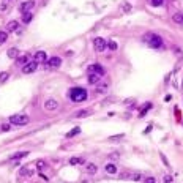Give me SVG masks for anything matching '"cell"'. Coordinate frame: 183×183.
<instances>
[{
	"instance_id": "1",
	"label": "cell",
	"mask_w": 183,
	"mask_h": 183,
	"mask_svg": "<svg viewBox=\"0 0 183 183\" xmlns=\"http://www.w3.org/2000/svg\"><path fill=\"white\" fill-rule=\"evenodd\" d=\"M69 98L74 103H82V101L87 100V90L82 87H74L69 90Z\"/></svg>"
},
{
	"instance_id": "2",
	"label": "cell",
	"mask_w": 183,
	"mask_h": 183,
	"mask_svg": "<svg viewBox=\"0 0 183 183\" xmlns=\"http://www.w3.org/2000/svg\"><path fill=\"white\" fill-rule=\"evenodd\" d=\"M144 41H147L149 44L151 46V48H161L163 46V40H161V36H158V35H155V33H147V35H144Z\"/></svg>"
},
{
	"instance_id": "3",
	"label": "cell",
	"mask_w": 183,
	"mask_h": 183,
	"mask_svg": "<svg viewBox=\"0 0 183 183\" xmlns=\"http://www.w3.org/2000/svg\"><path fill=\"white\" fill-rule=\"evenodd\" d=\"M10 123L11 125H18V126H24L29 123V117L27 115H11L10 117Z\"/></svg>"
},
{
	"instance_id": "4",
	"label": "cell",
	"mask_w": 183,
	"mask_h": 183,
	"mask_svg": "<svg viewBox=\"0 0 183 183\" xmlns=\"http://www.w3.org/2000/svg\"><path fill=\"white\" fill-rule=\"evenodd\" d=\"M106 46H107V43H106V40L104 38H95L93 40V48H95V50L96 52H103L104 49H106Z\"/></svg>"
},
{
	"instance_id": "5",
	"label": "cell",
	"mask_w": 183,
	"mask_h": 183,
	"mask_svg": "<svg viewBox=\"0 0 183 183\" xmlns=\"http://www.w3.org/2000/svg\"><path fill=\"white\" fill-rule=\"evenodd\" d=\"M33 8H35V0H25V2L21 5V13H22V14L32 13Z\"/></svg>"
},
{
	"instance_id": "6",
	"label": "cell",
	"mask_w": 183,
	"mask_h": 183,
	"mask_svg": "<svg viewBox=\"0 0 183 183\" xmlns=\"http://www.w3.org/2000/svg\"><path fill=\"white\" fill-rule=\"evenodd\" d=\"M87 71H88V74H100V76L104 74V68L101 67L100 63H93V65H90Z\"/></svg>"
},
{
	"instance_id": "7",
	"label": "cell",
	"mask_w": 183,
	"mask_h": 183,
	"mask_svg": "<svg viewBox=\"0 0 183 183\" xmlns=\"http://www.w3.org/2000/svg\"><path fill=\"white\" fill-rule=\"evenodd\" d=\"M36 172L35 170V167L30 164V166H24L21 170H19V177H32V175Z\"/></svg>"
},
{
	"instance_id": "8",
	"label": "cell",
	"mask_w": 183,
	"mask_h": 183,
	"mask_svg": "<svg viewBox=\"0 0 183 183\" xmlns=\"http://www.w3.org/2000/svg\"><path fill=\"white\" fill-rule=\"evenodd\" d=\"M36 68H38V63L35 60H32V62H29L27 65L22 67V73H24V74H30V73L36 71Z\"/></svg>"
},
{
	"instance_id": "9",
	"label": "cell",
	"mask_w": 183,
	"mask_h": 183,
	"mask_svg": "<svg viewBox=\"0 0 183 183\" xmlns=\"http://www.w3.org/2000/svg\"><path fill=\"white\" fill-rule=\"evenodd\" d=\"M33 60L36 62V63H46V60H48V54H46L44 50H38V52L35 54Z\"/></svg>"
},
{
	"instance_id": "10",
	"label": "cell",
	"mask_w": 183,
	"mask_h": 183,
	"mask_svg": "<svg viewBox=\"0 0 183 183\" xmlns=\"http://www.w3.org/2000/svg\"><path fill=\"white\" fill-rule=\"evenodd\" d=\"M62 65V58L60 57H50L49 62L46 63V67L48 68H58Z\"/></svg>"
},
{
	"instance_id": "11",
	"label": "cell",
	"mask_w": 183,
	"mask_h": 183,
	"mask_svg": "<svg viewBox=\"0 0 183 183\" xmlns=\"http://www.w3.org/2000/svg\"><path fill=\"white\" fill-rule=\"evenodd\" d=\"M57 107H58V103L55 100H48L44 103V109H48V111H55Z\"/></svg>"
},
{
	"instance_id": "12",
	"label": "cell",
	"mask_w": 183,
	"mask_h": 183,
	"mask_svg": "<svg viewBox=\"0 0 183 183\" xmlns=\"http://www.w3.org/2000/svg\"><path fill=\"white\" fill-rule=\"evenodd\" d=\"M101 82V76L100 74H88V84L92 85H96Z\"/></svg>"
},
{
	"instance_id": "13",
	"label": "cell",
	"mask_w": 183,
	"mask_h": 183,
	"mask_svg": "<svg viewBox=\"0 0 183 183\" xmlns=\"http://www.w3.org/2000/svg\"><path fill=\"white\" fill-rule=\"evenodd\" d=\"M18 29H19L18 21H10L8 24H6V32H16Z\"/></svg>"
},
{
	"instance_id": "14",
	"label": "cell",
	"mask_w": 183,
	"mask_h": 183,
	"mask_svg": "<svg viewBox=\"0 0 183 183\" xmlns=\"http://www.w3.org/2000/svg\"><path fill=\"white\" fill-rule=\"evenodd\" d=\"M107 88H109L107 81H106V82H103V84H96V93H104V92H107Z\"/></svg>"
},
{
	"instance_id": "15",
	"label": "cell",
	"mask_w": 183,
	"mask_h": 183,
	"mask_svg": "<svg viewBox=\"0 0 183 183\" xmlns=\"http://www.w3.org/2000/svg\"><path fill=\"white\" fill-rule=\"evenodd\" d=\"M96 170H98V167H96V164H93V163H88L85 166V172L87 174H96Z\"/></svg>"
},
{
	"instance_id": "16",
	"label": "cell",
	"mask_w": 183,
	"mask_h": 183,
	"mask_svg": "<svg viewBox=\"0 0 183 183\" xmlns=\"http://www.w3.org/2000/svg\"><path fill=\"white\" fill-rule=\"evenodd\" d=\"M90 114H92V111H90V109H84V111L76 112L74 117H76V118H82V117H87V115H90Z\"/></svg>"
},
{
	"instance_id": "17",
	"label": "cell",
	"mask_w": 183,
	"mask_h": 183,
	"mask_svg": "<svg viewBox=\"0 0 183 183\" xmlns=\"http://www.w3.org/2000/svg\"><path fill=\"white\" fill-rule=\"evenodd\" d=\"M16 63H18V67H22V65H27V63H29V55H22V57H18Z\"/></svg>"
},
{
	"instance_id": "18",
	"label": "cell",
	"mask_w": 183,
	"mask_h": 183,
	"mask_svg": "<svg viewBox=\"0 0 183 183\" xmlns=\"http://www.w3.org/2000/svg\"><path fill=\"white\" fill-rule=\"evenodd\" d=\"M104 169H106L107 174H115V172H117V166L114 164V163H109V164H106Z\"/></svg>"
},
{
	"instance_id": "19",
	"label": "cell",
	"mask_w": 183,
	"mask_h": 183,
	"mask_svg": "<svg viewBox=\"0 0 183 183\" xmlns=\"http://www.w3.org/2000/svg\"><path fill=\"white\" fill-rule=\"evenodd\" d=\"M27 155H29V151H18V153H14L11 159H21V158H25Z\"/></svg>"
},
{
	"instance_id": "20",
	"label": "cell",
	"mask_w": 183,
	"mask_h": 183,
	"mask_svg": "<svg viewBox=\"0 0 183 183\" xmlns=\"http://www.w3.org/2000/svg\"><path fill=\"white\" fill-rule=\"evenodd\" d=\"M172 19H174V22H177V24H183V14L182 13H175Z\"/></svg>"
},
{
	"instance_id": "21",
	"label": "cell",
	"mask_w": 183,
	"mask_h": 183,
	"mask_svg": "<svg viewBox=\"0 0 183 183\" xmlns=\"http://www.w3.org/2000/svg\"><path fill=\"white\" fill-rule=\"evenodd\" d=\"M18 55H19V50H18L16 48H11V49L8 50V57H10V58H16Z\"/></svg>"
},
{
	"instance_id": "22",
	"label": "cell",
	"mask_w": 183,
	"mask_h": 183,
	"mask_svg": "<svg viewBox=\"0 0 183 183\" xmlns=\"http://www.w3.org/2000/svg\"><path fill=\"white\" fill-rule=\"evenodd\" d=\"M69 164H71V166L84 164V159H82V158H71V159H69Z\"/></svg>"
},
{
	"instance_id": "23",
	"label": "cell",
	"mask_w": 183,
	"mask_h": 183,
	"mask_svg": "<svg viewBox=\"0 0 183 183\" xmlns=\"http://www.w3.org/2000/svg\"><path fill=\"white\" fill-rule=\"evenodd\" d=\"M131 177H133V172H122V174H120V180H128V178H131Z\"/></svg>"
},
{
	"instance_id": "24",
	"label": "cell",
	"mask_w": 183,
	"mask_h": 183,
	"mask_svg": "<svg viewBox=\"0 0 183 183\" xmlns=\"http://www.w3.org/2000/svg\"><path fill=\"white\" fill-rule=\"evenodd\" d=\"M81 133V128H74L73 131H69V133L67 134V137H73V136H76V134H79Z\"/></svg>"
},
{
	"instance_id": "25",
	"label": "cell",
	"mask_w": 183,
	"mask_h": 183,
	"mask_svg": "<svg viewBox=\"0 0 183 183\" xmlns=\"http://www.w3.org/2000/svg\"><path fill=\"white\" fill-rule=\"evenodd\" d=\"M6 38H8V35H6V32H0V46H2L3 43L6 41Z\"/></svg>"
},
{
	"instance_id": "26",
	"label": "cell",
	"mask_w": 183,
	"mask_h": 183,
	"mask_svg": "<svg viewBox=\"0 0 183 183\" xmlns=\"http://www.w3.org/2000/svg\"><path fill=\"white\" fill-rule=\"evenodd\" d=\"M149 3L151 6H161L163 5V0H149Z\"/></svg>"
},
{
	"instance_id": "27",
	"label": "cell",
	"mask_w": 183,
	"mask_h": 183,
	"mask_svg": "<svg viewBox=\"0 0 183 183\" xmlns=\"http://www.w3.org/2000/svg\"><path fill=\"white\" fill-rule=\"evenodd\" d=\"M150 107H151V103H147V106H145V107H144L142 111H141V114H139V117H144V115H145V114H147V111H149Z\"/></svg>"
},
{
	"instance_id": "28",
	"label": "cell",
	"mask_w": 183,
	"mask_h": 183,
	"mask_svg": "<svg viewBox=\"0 0 183 183\" xmlns=\"http://www.w3.org/2000/svg\"><path fill=\"white\" fill-rule=\"evenodd\" d=\"M32 18H33V16H32V13H27V14H24V18H22V21H24L25 24H29V22L32 21Z\"/></svg>"
},
{
	"instance_id": "29",
	"label": "cell",
	"mask_w": 183,
	"mask_h": 183,
	"mask_svg": "<svg viewBox=\"0 0 183 183\" xmlns=\"http://www.w3.org/2000/svg\"><path fill=\"white\" fill-rule=\"evenodd\" d=\"M8 77H10L8 73H5V71H3V73H0V82H5V81L8 79Z\"/></svg>"
},
{
	"instance_id": "30",
	"label": "cell",
	"mask_w": 183,
	"mask_h": 183,
	"mask_svg": "<svg viewBox=\"0 0 183 183\" xmlns=\"http://www.w3.org/2000/svg\"><path fill=\"white\" fill-rule=\"evenodd\" d=\"M36 166H38V169H40V170H43V169L46 167V163L43 161V159H38V161H36Z\"/></svg>"
},
{
	"instance_id": "31",
	"label": "cell",
	"mask_w": 183,
	"mask_h": 183,
	"mask_svg": "<svg viewBox=\"0 0 183 183\" xmlns=\"http://www.w3.org/2000/svg\"><path fill=\"white\" fill-rule=\"evenodd\" d=\"M107 46H109V49H111V50H115L117 49V43L115 41H109Z\"/></svg>"
},
{
	"instance_id": "32",
	"label": "cell",
	"mask_w": 183,
	"mask_h": 183,
	"mask_svg": "<svg viewBox=\"0 0 183 183\" xmlns=\"http://www.w3.org/2000/svg\"><path fill=\"white\" fill-rule=\"evenodd\" d=\"M131 180H134V182L141 180V174H139V172H134V174H133V177H131Z\"/></svg>"
},
{
	"instance_id": "33",
	"label": "cell",
	"mask_w": 183,
	"mask_h": 183,
	"mask_svg": "<svg viewBox=\"0 0 183 183\" xmlns=\"http://www.w3.org/2000/svg\"><path fill=\"white\" fill-rule=\"evenodd\" d=\"M122 137H123V134H117V136H112V137H109V141H120Z\"/></svg>"
},
{
	"instance_id": "34",
	"label": "cell",
	"mask_w": 183,
	"mask_h": 183,
	"mask_svg": "<svg viewBox=\"0 0 183 183\" xmlns=\"http://www.w3.org/2000/svg\"><path fill=\"white\" fill-rule=\"evenodd\" d=\"M10 130H11L10 123H3V125H2V131H10Z\"/></svg>"
},
{
	"instance_id": "35",
	"label": "cell",
	"mask_w": 183,
	"mask_h": 183,
	"mask_svg": "<svg viewBox=\"0 0 183 183\" xmlns=\"http://www.w3.org/2000/svg\"><path fill=\"white\" fill-rule=\"evenodd\" d=\"M144 183H156V180H155V177H147Z\"/></svg>"
},
{
	"instance_id": "36",
	"label": "cell",
	"mask_w": 183,
	"mask_h": 183,
	"mask_svg": "<svg viewBox=\"0 0 183 183\" xmlns=\"http://www.w3.org/2000/svg\"><path fill=\"white\" fill-rule=\"evenodd\" d=\"M164 183H172V177L170 175H164Z\"/></svg>"
},
{
	"instance_id": "37",
	"label": "cell",
	"mask_w": 183,
	"mask_h": 183,
	"mask_svg": "<svg viewBox=\"0 0 183 183\" xmlns=\"http://www.w3.org/2000/svg\"><path fill=\"white\" fill-rule=\"evenodd\" d=\"M123 10H125V11H130V5H123Z\"/></svg>"
}]
</instances>
